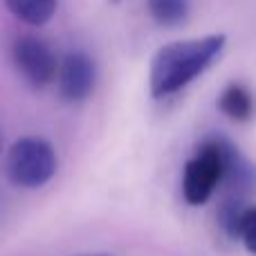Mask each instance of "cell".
I'll list each match as a JSON object with an SVG mask.
<instances>
[{"label":"cell","instance_id":"cell-1","mask_svg":"<svg viewBox=\"0 0 256 256\" xmlns=\"http://www.w3.org/2000/svg\"><path fill=\"white\" fill-rule=\"evenodd\" d=\"M225 43V34H209L162 45L150 61V97L164 99L186 88L191 81L209 70V66L222 54Z\"/></svg>","mask_w":256,"mask_h":256},{"label":"cell","instance_id":"cell-2","mask_svg":"<svg viewBox=\"0 0 256 256\" xmlns=\"http://www.w3.org/2000/svg\"><path fill=\"white\" fill-rule=\"evenodd\" d=\"M7 178L20 189H40L58 168V158L48 140L27 135L16 140L7 150Z\"/></svg>","mask_w":256,"mask_h":256},{"label":"cell","instance_id":"cell-3","mask_svg":"<svg viewBox=\"0 0 256 256\" xmlns=\"http://www.w3.org/2000/svg\"><path fill=\"white\" fill-rule=\"evenodd\" d=\"M222 173H225V166H222L218 135L207 137L198 146L194 158L184 164V173H182V196H184V200L191 207L204 204L222 184Z\"/></svg>","mask_w":256,"mask_h":256},{"label":"cell","instance_id":"cell-4","mask_svg":"<svg viewBox=\"0 0 256 256\" xmlns=\"http://www.w3.org/2000/svg\"><path fill=\"white\" fill-rule=\"evenodd\" d=\"M12 58L20 76L32 88H45L56 79L58 61L54 50L34 34H20L14 38Z\"/></svg>","mask_w":256,"mask_h":256},{"label":"cell","instance_id":"cell-5","mask_svg":"<svg viewBox=\"0 0 256 256\" xmlns=\"http://www.w3.org/2000/svg\"><path fill=\"white\" fill-rule=\"evenodd\" d=\"M58 92L66 102L81 104L94 92L97 86V68L94 61L86 52H68L63 61L58 63L56 72Z\"/></svg>","mask_w":256,"mask_h":256},{"label":"cell","instance_id":"cell-6","mask_svg":"<svg viewBox=\"0 0 256 256\" xmlns=\"http://www.w3.org/2000/svg\"><path fill=\"white\" fill-rule=\"evenodd\" d=\"M218 144H220L222 166H225L222 184L227 189V196L248 200L256 194V164L227 137L218 135Z\"/></svg>","mask_w":256,"mask_h":256},{"label":"cell","instance_id":"cell-7","mask_svg":"<svg viewBox=\"0 0 256 256\" xmlns=\"http://www.w3.org/2000/svg\"><path fill=\"white\" fill-rule=\"evenodd\" d=\"M218 110L232 122L245 124L256 112V99L252 90L245 88L243 84H227L222 92L218 94Z\"/></svg>","mask_w":256,"mask_h":256},{"label":"cell","instance_id":"cell-8","mask_svg":"<svg viewBox=\"0 0 256 256\" xmlns=\"http://www.w3.org/2000/svg\"><path fill=\"white\" fill-rule=\"evenodd\" d=\"M2 2L20 22L30 27H43L54 18L58 0H2Z\"/></svg>","mask_w":256,"mask_h":256},{"label":"cell","instance_id":"cell-9","mask_svg":"<svg viewBox=\"0 0 256 256\" xmlns=\"http://www.w3.org/2000/svg\"><path fill=\"white\" fill-rule=\"evenodd\" d=\"M148 14L162 27H180L191 12L189 0H146Z\"/></svg>","mask_w":256,"mask_h":256},{"label":"cell","instance_id":"cell-10","mask_svg":"<svg viewBox=\"0 0 256 256\" xmlns=\"http://www.w3.org/2000/svg\"><path fill=\"white\" fill-rule=\"evenodd\" d=\"M248 200L234 198V196H225V200L220 202L218 209V225L225 232L230 238L238 240V232H240V220H243V214L248 209Z\"/></svg>","mask_w":256,"mask_h":256},{"label":"cell","instance_id":"cell-11","mask_svg":"<svg viewBox=\"0 0 256 256\" xmlns=\"http://www.w3.org/2000/svg\"><path fill=\"white\" fill-rule=\"evenodd\" d=\"M238 240L245 245L252 256H256V204H250L243 214L240 220V232H238Z\"/></svg>","mask_w":256,"mask_h":256},{"label":"cell","instance_id":"cell-12","mask_svg":"<svg viewBox=\"0 0 256 256\" xmlns=\"http://www.w3.org/2000/svg\"><path fill=\"white\" fill-rule=\"evenodd\" d=\"M79 256H112V254H79Z\"/></svg>","mask_w":256,"mask_h":256},{"label":"cell","instance_id":"cell-13","mask_svg":"<svg viewBox=\"0 0 256 256\" xmlns=\"http://www.w3.org/2000/svg\"><path fill=\"white\" fill-rule=\"evenodd\" d=\"M112 2H120V0H112Z\"/></svg>","mask_w":256,"mask_h":256}]
</instances>
